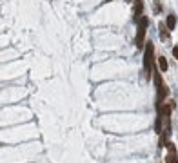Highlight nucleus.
<instances>
[{
    "label": "nucleus",
    "mask_w": 178,
    "mask_h": 163,
    "mask_svg": "<svg viewBox=\"0 0 178 163\" xmlns=\"http://www.w3.org/2000/svg\"><path fill=\"white\" fill-rule=\"evenodd\" d=\"M142 7H144V2L142 0H135V20H140V13H142Z\"/></svg>",
    "instance_id": "nucleus-4"
},
{
    "label": "nucleus",
    "mask_w": 178,
    "mask_h": 163,
    "mask_svg": "<svg viewBox=\"0 0 178 163\" xmlns=\"http://www.w3.org/2000/svg\"><path fill=\"white\" fill-rule=\"evenodd\" d=\"M155 84H156V91H158V107H160L162 102H164L166 96H167V87L164 85L162 76H160V73H156V71H155Z\"/></svg>",
    "instance_id": "nucleus-1"
},
{
    "label": "nucleus",
    "mask_w": 178,
    "mask_h": 163,
    "mask_svg": "<svg viewBox=\"0 0 178 163\" xmlns=\"http://www.w3.org/2000/svg\"><path fill=\"white\" fill-rule=\"evenodd\" d=\"M158 27H160V36H162V40H167V25H166V24H160Z\"/></svg>",
    "instance_id": "nucleus-9"
},
{
    "label": "nucleus",
    "mask_w": 178,
    "mask_h": 163,
    "mask_svg": "<svg viewBox=\"0 0 178 163\" xmlns=\"http://www.w3.org/2000/svg\"><path fill=\"white\" fill-rule=\"evenodd\" d=\"M167 163H178V158H176V152L171 151V154L167 156Z\"/></svg>",
    "instance_id": "nucleus-10"
},
{
    "label": "nucleus",
    "mask_w": 178,
    "mask_h": 163,
    "mask_svg": "<svg viewBox=\"0 0 178 163\" xmlns=\"http://www.w3.org/2000/svg\"><path fill=\"white\" fill-rule=\"evenodd\" d=\"M173 56L178 60V45H175V47H173Z\"/></svg>",
    "instance_id": "nucleus-11"
},
{
    "label": "nucleus",
    "mask_w": 178,
    "mask_h": 163,
    "mask_svg": "<svg viewBox=\"0 0 178 163\" xmlns=\"http://www.w3.org/2000/svg\"><path fill=\"white\" fill-rule=\"evenodd\" d=\"M158 114H160L162 118H169V114H171V107H169V105H160V107H158Z\"/></svg>",
    "instance_id": "nucleus-5"
},
{
    "label": "nucleus",
    "mask_w": 178,
    "mask_h": 163,
    "mask_svg": "<svg viewBox=\"0 0 178 163\" xmlns=\"http://www.w3.org/2000/svg\"><path fill=\"white\" fill-rule=\"evenodd\" d=\"M126 2H131V0H126Z\"/></svg>",
    "instance_id": "nucleus-12"
},
{
    "label": "nucleus",
    "mask_w": 178,
    "mask_h": 163,
    "mask_svg": "<svg viewBox=\"0 0 178 163\" xmlns=\"http://www.w3.org/2000/svg\"><path fill=\"white\" fill-rule=\"evenodd\" d=\"M147 24H149V20H147L146 16H142L140 24H138V33H136V45L138 47L144 45V36H146V31H147Z\"/></svg>",
    "instance_id": "nucleus-3"
},
{
    "label": "nucleus",
    "mask_w": 178,
    "mask_h": 163,
    "mask_svg": "<svg viewBox=\"0 0 178 163\" xmlns=\"http://www.w3.org/2000/svg\"><path fill=\"white\" fill-rule=\"evenodd\" d=\"M166 25H167L169 31H173V29H175V25H176V16H175V15H169L167 20H166Z\"/></svg>",
    "instance_id": "nucleus-6"
},
{
    "label": "nucleus",
    "mask_w": 178,
    "mask_h": 163,
    "mask_svg": "<svg viewBox=\"0 0 178 163\" xmlns=\"http://www.w3.org/2000/svg\"><path fill=\"white\" fill-rule=\"evenodd\" d=\"M153 43L149 42L146 45V54H144V71H146V76L149 78L151 75V67H153Z\"/></svg>",
    "instance_id": "nucleus-2"
},
{
    "label": "nucleus",
    "mask_w": 178,
    "mask_h": 163,
    "mask_svg": "<svg viewBox=\"0 0 178 163\" xmlns=\"http://www.w3.org/2000/svg\"><path fill=\"white\" fill-rule=\"evenodd\" d=\"M158 67H160V71H164V73H166V71H167V69H169V65H167V60H166L164 56H160V58H158Z\"/></svg>",
    "instance_id": "nucleus-8"
},
{
    "label": "nucleus",
    "mask_w": 178,
    "mask_h": 163,
    "mask_svg": "<svg viewBox=\"0 0 178 163\" xmlns=\"http://www.w3.org/2000/svg\"><path fill=\"white\" fill-rule=\"evenodd\" d=\"M169 136H171V123H167V127L164 129V136H162V140H160V145H164V143H167Z\"/></svg>",
    "instance_id": "nucleus-7"
}]
</instances>
